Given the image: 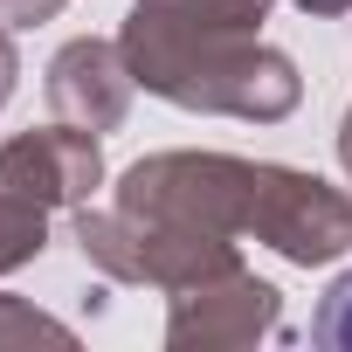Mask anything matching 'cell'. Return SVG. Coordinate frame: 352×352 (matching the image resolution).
<instances>
[{
    "instance_id": "obj_2",
    "label": "cell",
    "mask_w": 352,
    "mask_h": 352,
    "mask_svg": "<svg viewBox=\"0 0 352 352\" xmlns=\"http://www.w3.org/2000/svg\"><path fill=\"white\" fill-rule=\"evenodd\" d=\"M256 166L263 159H235V152H152L118 173V208L131 221H173V228H208L242 242Z\"/></svg>"
},
{
    "instance_id": "obj_6",
    "label": "cell",
    "mask_w": 352,
    "mask_h": 352,
    "mask_svg": "<svg viewBox=\"0 0 352 352\" xmlns=\"http://www.w3.org/2000/svg\"><path fill=\"white\" fill-rule=\"evenodd\" d=\"M42 90H49V111H56L63 124H83V131L104 138V131L124 124L138 76H131V63H124L118 42H104V35H76V42H63V49L49 56Z\"/></svg>"
},
{
    "instance_id": "obj_8",
    "label": "cell",
    "mask_w": 352,
    "mask_h": 352,
    "mask_svg": "<svg viewBox=\"0 0 352 352\" xmlns=\"http://www.w3.org/2000/svg\"><path fill=\"white\" fill-rule=\"evenodd\" d=\"M14 345H76V331L63 318H49V311L0 290V352H14Z\"/></svg>"
},
{
    "instance_id": "obj_12",
    "label": "cell",
    "mask_w": 352,
    "mask_h": 352,
    "mask_svg": "<svg viewBox=\"0 0 352 352\" xmlns=\"http://www.w3.org/2000/svg\"><path fill=\"white\" fill-rule=\"evenodd\" d=\"M338 166H345V180H352V111L338 118Z\"/></svg>"
},
{
    "instance_id": "obj_9",
    "label": "cell",
    "mask_w": 352,
    "mask_h": 352,
    "mask_svg": "<svg viewBox=\"0 0 352 352\" xmlns=\"http://www.w3.org/2000/svg\"><path fill=\"white\" fill-rule=\"evenodd\" d=\"M311 338L331 345V352H352V270L324 290V304H318V318H311Z\"/></svg>"
},
{
    "instance_id": "obj_3",
    "label": "cell",
    "mask_w": 352,
    "mask_h": 352,
    "mask_svg": "<svg viewBox=\"0 0 352 352\" xmlns=\"http://www.w3.org/2000/svg\"><path fill=\"white\" fill-rule=\"evenodd\" d=\"M249 235L276 249L297 270L338 263L352 249V194L318 180L304 166H256V201H249Z\"/></svg>"
},
{
    "instance_id": "obj_11",
    "label": "cell",
    "mask_w": 352,
    "mask_h": 352,
    "mask_svg": "<svg viewBox=\"0 0 352 352\" xmlns=\"http://www.w3.org/2000/svg\"><path fill=\"white\" fill-rule=\"evenodd\" d=\"M14 83H21V56H14V35L0 28V111H8V97H14Z\"/></svg>"
},
{
    "instance_id": "obj_10",
    "label": "cell",
    "mask_w": 352,
    "mask_h": 352,
    "mask_svg": "<svg viewBox=\"0 0 352 352\" xmlns=\"http://www.w3.org/2000/svg\"><path fill=\"white\" fill-rule=\"evenodd\" d=\"M69 0H0V28H35V21H56Z\"/></svg>"
},
{
    "instance_id": "obj_4",
    "label": "cell",
    "mask_w": 352,
    "mask_h": 352,
    "mask_svg": "<svg viewBox=\"0 0 352 352\" xmlns=\"http://www.w3.org/2000/svg\"><path fill=\"white\" fill-rule=\"evenodd\" d=\"M283 324V290L263 283L256 270H228L214 283L173 290L166 311V345L173 352H242Z\"/></svg>"
},
{
    "instance_id": "obj_7",
    "label": "cell",
    "mask_w": 352,
    "mask_h": 352,
    "mask_svg": "<svg viewBox=\"0 0 352 352\" xmlns=\"http://www.w3.org/2000/svg\"><path fill=\"white\" fill-rule=\"evenodd\" d=\"M42 249H49V208L14 194V187H0V276L28 270Z\"/></svg>"
},
{
    "instance_id": "obj_13",
    "label": "cell",
    "mask_w": 352,
    "mask_h": 352,
    "mask_svg": "<svg viewBox=\"0 0 352 352\" xmlns=\"http://www.w3.org/2000/svg\"><path fill=\"white\" fill-rule=\"evenodd\" d=\"M297 8H304V14H318V21H324V14H352V0H297Z\"/></svg>"
},
{
    "instance_id": "obj_5",
    "label": "cell",
    "mask_w": 352,
    "mask_h": 352,
    "mask_svg": "<svg viewBox=\"0 0 352 352\" xmlns=\"http://www.w3.org/2000/svg\"><path fill=\"white\" fill-rule=\"evenodd\" d=\"M104 180V145L83 124H35L0 138V187H14L42 208H83L90 187Z\"/></svg>"
},
{
    "instance_id": "obj_1",
    "label": "cell",
    "mask_w": 352,
    "mask_h": 352,
    "mask_svg": "<svg viewBox=\"0 0 352 352\" xmlns=\"http://www.w3.org/2000/svg\"><path fill=\"white\" fill-rule=\"evenodd\" d=\"M263 14L270 0H131L118 49L138 90L180 111L283 124L304 97V76L283 49L256 42Z\"/></svg>"
}]
</instances>
